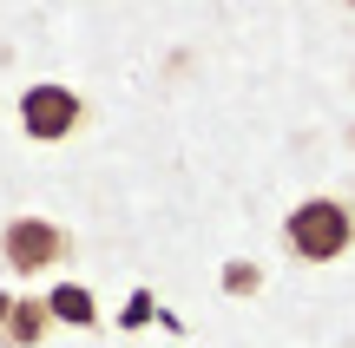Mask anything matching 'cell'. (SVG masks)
<instances>
[{"label":"cell","instance_id":"3957f363","mask_svg":"<svg viewBox=\"0 0 355 348\" xmlns=\"http://www.w3.org/2000/svg\"><path fill=\"white\" fill-rule=\"evenodd\" d=\"M79 118H86V105H79L73 86H53V79H40V86L20 92V131L33 145H60L79 131Z\"/></svg>","mask_w":355,"mask_h":348},{"label":"cell","instance_id":"6da1fadb","mask_svg":"<svg viewBox=\"0 0 355 348\" xmlns=\"http://www.w3.org/2000/svg\"><path fill=\"white\" fill-rule=\"evenodd\" d=\"M283 244L296 263H336L355 244V210L343 197H303V204L283 217Z\"/></svg>","mask_w":355,"mask_h":348},{"label":"cell","instance_id":"7a4b0ae2","mask_svg":"<svg viewBox=\"0 0 355 348\" xmlns=\"http://www.w3.org/2000/svg\"><path fill=\"white\" fill-rule=\"evenodd\" d=\"M0 257H7L13 276H46L53 263L73 257V237H66L60 223H46V217H13L7 230H0Z\"/></svg>","mask_w":355,"mask_h":348},{"label":"cell","instance_id":"8992f818","mask_svg":"<svg viewBox=\"0 0 355 348\" xmlns=\"http://www.w3.org/2000/svg\"><path fill=\"white\" fill-rule=\"evenodd\" d=\"M257 283H263V270H257V263H230V270H224V289H230V296H250Z\"/></svg>","mask_w":355,"mask_h":348},{"label":"cell","instance_id":"52a82bcc","mask_svg":"<svg viewBox=\"0 0 355 348\" xmlns=\"http://www.w3.org/2000/svg\"><path fill=\"white\" fill-rule=\"evenodd\" d=\"M145 315H152V296H145V289H139V296H132V309H125V329H139Z\"/></svg>","mask_w":355,"mask_h":348},{"label":"cell","instance_id":"277c9868","mask_svg":"<svg viewBox=\"0 0 355 348\" xmlns=\"http://www.w3.org/2000/svg\"><path fill=\"white\" fill-rule=\"evenodd\" d=\"M46 315H53V322H66V329H92V322H99V302H92L86 283H60L46 296Z\"/></svg>","mask_w":355,"mask_h":348},{"label":"cell","instance_id":"ba28073f","mask_svg":"<svg viewBox=\"0 0 355 348\" xmlns=\"http://www.w3.org/2000/svg\"><path fill=\"white\" fill-rule=\"evenodd\" d=\"M13 302H20V296H7V289H0V329H7V315H13Z\"/></svg>","mask_w":355,"mask_h":348},{"label":"cell","instance_id":"5b68a950","mask_svg":"<svg viewBox=\"0 0 355 348\" xmlns=\"http://www.w3.org/2000/svg\"><path fill=\"white\" fill-rule=\"evenodd\" d=\"M46 322H53V315H46V302H13V315H7V329H0V342H7V348H40V336H46Z\"/></svg>","mask_w":355,"mask_h":348}]
</instances>
